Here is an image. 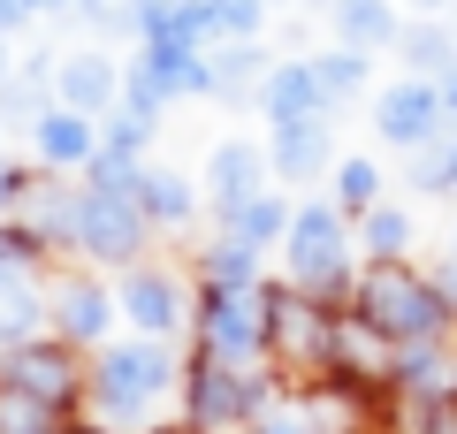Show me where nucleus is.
<instances>
[{"label": "nucleus", "mask_w": 457, "mask_h": 434, "mask_svg": "<svg viewBox=\"0 0 457 434\" xmlns=\"http://www.w3.org/2000/svg\"><path fill=\"white\" fill-rule=\"evenodd\" d=\"M260 114H267V129L328 114V99H320V77H312V54H305V62H275V69L260 77Z\"/></svg>", "instance_id": "9d476101"}, {"label": "nucleus", "mask_w": 457, "mask_h": 434, "mask_svg": "<svg viewBox=\"0 0 457 434\" xmlns=\"http://www.w3.org/2000/svg\"><path fill=\"white\" fill-rule=\"evenodd\" d=\"M145 237H153V221H145V206H137V198H114V191H92V183H84L77 244H84L92 259H107V267H130V259L145 252Z\"/></svg>", "instance_id": "39448f33"}, {"label": "nucleus", "mask_w": 457, "mask_h": 434, "mask_svg": "<svg viewBox=\"0 0 457 434\" xmlns=\"http://www.w3.org/2000/svg\"><path fill=\"white\" fill-rule=\"evenodd\" d=\"M198 343H206L213 366H252L267 343V305H260V289H228L213 282L206 297H198Z\"/></svg>", "instance_id": "7ed1b4c3"}, {"label": "nucleus", "mask_w": 457, "mask_h": 434, "mask_svg": "<svg viewBox=\"0 0 457 434\" xmlns=\"http://www.w3.org/2000/svg\"><path fill=\"white\" fill-rule=\"evenodd\" d=\"M54 313H46V297H38L31 282L23 289H0V351H16V343H31L38 328H46Z\"/></svg>", "instance_id": "393cba45"}, {"label": "nucleus", "mask_w": 457, "mask_h": 434, "mask_svg": "<svg viewBox=\"0 0 457 434\" xmlns=\"http://www.w3.org/2000/svg\"><path fill=\"white\" fill-rule=\"evenodd\" d=\"M359 313H366V321H374L389 343L442 336V328L457 321V313L442 305V289H435V282H420V274H404L396 259H389V267H374V274L359 282Z\"/></svg>", "instance_id": "f257e3e1"}, {"label": "nucleus", "mask_w": 457, "mask_h": 434, "mask_svg": "<svg viewBox=\"0 0 457 434\" xmlns=\"http://www.w3.org/2000/svg\"><path fill=\"white\" fill-rule=\"evenodd\" d=\"M260 8H275V0H260Z\"/></svg>", "instance_id": "58836bf2"}, {"label": "nucleus", "mask_w": 457, "mask_h": 434, "mask_svg": "<svg viewBox=\"0 0 457 434\" xmlns=\"http://www.w3.org/2000/svg\"><path fill=\"white\" fill-rule=\"evenodd\" d=\"M206 282H228V289H260V244L245 237H221L206 252Z\"/></svg>", "instance_id": "a878e982"}, {"label": "nucleus", "mask_w": 457, "mask_h": 434, "mask_svg": "<svg viewBox=\"0 0 457 434\" xmlns=\"http://www.w3.org/2000/svg\"><path fill=\"white\" fill-rule=\"evenodd\" d=\"M114 8H130V16H137V8H145V0H114Z\"/></svg>", "instance_id": "4c0bfd02"}, {"label": "nucleus", "mask_w": 457, "mask_h": 434, "mask_svg": "<svg viewBox=\"0 0 457 434\" xmlns=\"http://www.w3.org/2000/svg\"><path fill=\"white\" fill-rule=\"evenodd\" d=\"M320 419L328 412H275V404H267V412L252 419V434H320Z\"/></svg>", "instance_id": "2f4dec72"}, {"label": "nucleus", "mask_w": 457, "mask_h": 434, "mask_svg": "<svg viewBox=\"0 0 457 434\" xmlns=\"http://www.w3.org/2000/svg\"><path fill=\"white\" fill-rule=\"evenodd\" d=\"M168 99H176V92H168V84L153 77L145 62H122V114H137V122H153V129H161Z\"/></svg>", "instance_id": "c85d7f7f"}, {"label": "nucleus", "mask_w": 457, "mask_h": 434, "mask_svg": "<svg viewBox=\"0 0 457 434\" xmlns=\"http://www.w3.org/2000/svg\"><path fill=\"white\" fill-rule=\"evenodd\" d=\"M114 305L130 313L137 336H176V328H183V289H176V274H130Z\"/></svg>", "instance_id": "f8f14e48"}, {"label": "nucleus", "mask_w": 457, "mask_h": 434, "mask_svg": "<svg viewBox=\"0 0 457 434\" xmlns=\"http://www.w3.org/2000/svg\"><path fill=\"white\" fill-rule=\"evenodd\" d=\"M312 77H320V99H328V107H343V99H359V92H366V77H374V54H359V46L312 54Z\"/></svg>", "instance_id": "aec40b11"}, {"label": "nucleus", "mask_w": 457, "mask_h": 434, "mask_svg": "<svg viewBox=\"0 0 457 434\" xmlns=\"http://www.w3.org/2000/svg\"><path fill=\"white\" fill-rule=\"evenodd\" d=\"M77 206H84V191H62V183H31V191H23V229H31L38 244H77Z\"/></svg>", "instance_id": "f3484780"}, {"label": "nucleus", "mask_w": 457, "mask_h": 434, "mask_svg": "<svg viewBox=\"0 0 457 434\" xmlns=\"http://www.w3.org/2000/svg\"><path fill=\"white\" fill-rule=\"evenodd\" d=\"M0 434H54V404L23 396V388H0Z\"/></svg>", "instance_id": "7c9ffc66"}, {"label": "nucleus", "mask_w": 457, "mask_h": 434, "mask_svg": "<svg viewBox=\"0 0 457 434\" xmlns=\"http://www.w3.org/2000/svg\"><path fill=\"white\" fill-rule=\"evenodd\" d=\"M84 168H92V191H114V198H137V183H145V161L137 153H114V145H99Z\"/></svg>", "instance_id": "c756f323"}, {"label": "nucleus", "mask_w": 457, "mask_h": 434, "mask_svg": "<svg viewBox=\"0 0 457 434\" xmlns=\"http://www.w3.org/2000/svg\"><path fill=\"white\" fill-rule=\"evenodd\" d=\"M290 198H275V191H260V198H245V206H237V213H228V237H245V244H260V252H267V244H282V237H290Z\"/></svg>", "instance_id": "412c9836"}, {"label": "nucleus", "mask_w": 457, "mask_h": 434, "mask_svg": "<svg viewBox=\"0 0 457 434\" xmlns=\"http://www.w3.org/2000/svg\"><path fill=\"white\" fill-rule=\"evenodd\" d=\"M450 259H457V244H450Z\"/></svg>", "instance_id": "ea45409f"}, {"label": "nucleus", "mask_w": 457, "mask_h": 434, "mask_svg": "<svg viewBox=\"0 0 457 434\" xmlns=\"http://www.w3.org/2000/svg\"><path fill=\"white\" fill-rule=\"evenodd\" d=\"M46 313H54V328H62L69 343H99L107 336V313H114V297L99 282H62L46 297Z\"/></svg>", "instance_id": "dca6fc26"}, {"label": "nucleus", "mask_w": 457, "mask_h": 434, "mask_svg": "<svg viewBox=\"0 0 457 434\" xmlns=\"http://www.w3.org/2000/svg\"><path fill=\"white\" fill-rule=\"evenodd\" d=\"M396 46H404V62H411V77H450L457 69V31H442V23H411L404 38H396Z\"/></svg>", "instance_id": "b1692460"}, {"label": "nucleus", "mask_w": 457, "mask_h": 434, "mask_svg": "<svg viewBox=\"0 0 457 434\" xmlns=\"http://www.w3.org/2000/svg\"><path fill=\"white\" fill-rule=\"evenodd\" d=\"M54 99L62 107H77V114H114L122 107V62L114 54H62L54 62Z\"/></svg>", "instance_id": "6e6552de"}, {"label": "nucleus", "mask_w": 457, "mask_h": 434, "mask_svg": "<svg viewBox=\"0 0 457 434\" xmlns=\"http://www.w3.org/2000/svg\"><path fill=\"white\" fill-rule=\"evenodd\" d=\"M191 23H198L206 46H221V38H260L267 8L260 0H191Z\"/></svg>", "instance_id": "6ab92c4d"}, {"label": "nucleus", "mask_w": 457, "mask_h": 434, "mask_svg": "<svg viewBox=\"0 0 457 434\" xmlns=\"http://www.w3.org/2000/svg\"><path fill=\"white\" fill-rule=\"evenodd\" d=\"M23 191H31V176H16V168H8V153H0V213H16Z\"/></svg>", "instance_id": "72a5a7b5"}, {"label": "nucleus", "mask_w": 457, "mask_h": 434, "mask_svg": "<svg viewBox=\"0 0 457 434\" xmlns=\"http://www.w3.org/2000/svg\"><path fill=\"white\" fill-rule=\"evenodd\" d=\"M191 412L206 419V427H237V419H260L267 412V381L252 366H213V358H198L191 373Z\"/></svg>", "instance_id": "0eeeda50"}, {"label": "nucleus", "mask_w": 457, "mask_h": 434, "mask_svg": "<svg viewBox=\"0 0 457 434\" xmlns=\"http://www.w3.org/2000/svg\"><path fill=\"white\" fill-rule=\"evenodd\" d=\"M0 388H23V396L62 404L69 396V358L46 351V343H16V351H0Z\"/></svg>", "instance_id": "2eb2a0df"}, {"label": "nucleus", "mask_w": 457, "mask_h": 434, "mask_svg": "<svg viewBox=\"0 0 457 434\" xmlns=\"http://www.w3.org/2000/svg\"><path fill=\"white\" fill-rule=\"evenodd\" d=\"M31 16H46L38 0H0V38H16V31H23Z\"/></svg>", "instance_id": "473e14b6"}, {"label": "nucleus", "mask_w": 457, "mask_h": 434, "mask_svg": "<svg viewBox=\"0 0 457 434\" xmlns=\"http://www.w3.org/2000/svg\"><path fill=\"white\" fill-rule=\"evenodd\" d=\"M359 252L381 259V267L404 259V252H411V213H404V206H366V213H359Z\"/></svg>", "instance_id": "4be33fe9"}, {"label": "nucleus", "mask_w": 457, "mask_h": 434, "mask_svg": "<svg viewBox=\"0 0 457 434\" xmlns=\"http://www.w3.org/2000/svg\"><path fill=\"white\" fill-rule=\"evenodd\" d=\"M435 289H442V305L457 313V259H442V274H435Z\"/></svg>", "instance_id": "f704fd0d"}, {"label": "nucleus", "mask_w": 457, "mask_h": 434, "mask_svg": "<svg viewBox=\"0 0 457 434\" xmlns=\"http://www.w3.org/2000/svg\"><path fill=\"white\" fill-rule=\"evenodd\" d=\"M282 259H290L297 289H336L343 267H351V237H343V206L336 198H305L290 213V237H282Z\"/></svg>", "instance_id": "f03ea898"}, {"label": "nucleus", "mask_w": 457, "mask_h": 434, "mask_svg": "<svg viewBox=\"0 0 457 434\" xmlns=\"http://www.w3.org/2000/svg\"><path fill=\"white\" fill-rule=\"evenodd\" d=\"M411 8H420V16H435V8H457V0H411Z\"/></svg>", "instance_id": "e433bc0d"}, {"label": "nucleus", "mask_w": 457, "mask_h": 434, "mask_svg": "<svg viewBox=\"0 0 457 434\" xmlns=\"http://www.w3.org/2000/svg\"><path fill=\"white\" fill-rule=\"evenodd\" d=\"M137 206H145V221H191L198 213V191L183 176H168V168H145V183H137Z\"/></svg>", "instance_id": "5701e85b"}, {"label": "nucleus", "mask_w": 457, "mask_h": 434, "mask_svg": "<svg viewBox=\"0 0 457 434\" xmlns=\"http://www.w3.org/2000/svg\"><path fill=\"white\" fill-rule=\"evenodd\" d=\"M442 107H450V129H457V69L442 77Z\"/></svg>", "instance_id": "c9c22d12"}, {"label": "nucleus", "mask_w": 457, "mask_h": 434, "mask_svg": "<svg viewBox=\"0 0 457 434\" xmlns=\"http://www.w3.org/2000/svg\"><path fill=\"white\" fill-rule=\"evenodd\" d=\"M206 69H213V92H260V77L275 62H267L260 38H221V46H206Z\"/></svg>", "instance_id": "a211bd4d"}, {"label": "nucleus", "mask_w": 457, "mask_h": 434, "mask_svg": "<svg viewBox=\"0 0 457 434\" xmlns=\"http://www.w3.org/2000/svg\"><path fill=\"white\" fill-rule=\"evenodd\" d=\"M328 16H336V38L359 54H389L404 38V16H396V0H328Z\"/></svg>", "instance_id": "4468645a"}, {"label": "nucleus", "mask_w": 457, "mask_h": 434, "mask_svg": "<svg viewBox=\"0 0 457 434\" xmlns=\"http://www.w3.org/2000/svg\"><path fill=\"white\" fill-rule=\"evenodd\" d=\"M31 145H38V161H46V168H84L99 153V114H77V107L54 99V107L31 122Z\"/></svg>", "instance_id": "9b49d317"}, {"label": "nucleus", "mask_w": 457, "mask_h": 434, "mask_svg": "<svg viewBox=\"0 0 457 434\" xmlns=\"http://www.w3.org/2000/svg\"><path fill=\"white\" fill-rule=\"evenodd\" d=\"M374 129H381L389 145H404V153L435 145L442 129H450V107H442V84H435V77H404V84H389V92L374 99Z\"/></svg>", "instance_id": "423d86ee"}, {"label": "nucleus", "mask_w": 457, "mask_h": 434, "mask_svg": "<svg viewBox=\"0 0 457 434\" xmlns=\"http://www.w3.org/2000/svg\"><path fill=\"white\" fill-rule=\"evenodd\" d=\"M168 381H176V358L161 351V336L114 343V351L99 358V396H107L114 412H145V404H161Z\"/></svg>", "instance_id": "20e7f679"}, {"label": "nucleus", "mask_w": 457, "mask_h": 434, "mask_svg": "<svg viewBox=\"0 0 457 434\" xmlns=\"http://www.w3.org/2000/svg\"><path fill=\"white\" fill-rule=\"evenodd\" d=\"M267 161H275V176H290V183H305V176H320V168H336L328 114H312V122H282L275 145H267Z\"/></svg>", "instance_id": "ddd939ff"}, {"label": "nucleus", "mask_w": 457, "mask_h": 434, "mask_svg": "<svg viewBox=\"0 0 457 434\" xmlns=\"http://www.w3.org/2000/svg\"><path fill=\"white\" fill-rule=\"evenodd\" d=\"M267 176H275V161H267L260 145H245V138H221V145L206 153V198H213L221 213H237L245 198H260Z\"/></svg>", "instance_id": "1a4fd4ad"}, {"label": "nucleus", "mask_w": 457, "mask_h": 434, "mask_svg": "<svg viewBox=\"0 0 457 434\" xmlns=\"http://www.w3.org/2000/svg\"><path fill=\"white\" fill-rule=\"evenodd\" d=\"M411 183H420L427 198L457 191V129H442L435 145H420V153H411Z\"/></svg>", "instance_id": "cd10ccee"}, {"label": "nucleus", "mask_w": 457, "mask_h": 434, "mask_svg": "<svg viewBox=\"0 0 457 434\" xmlns=\"http://www.w3.org/2000/svg\"><path fill=\"white\" fill-rule=\"evenodd\" d=\"M336 206H343V213L381 206V168L366 161V153H343V161H336Z\"/></svg>", "instance_id": "bb28decb"}]
</instances>
